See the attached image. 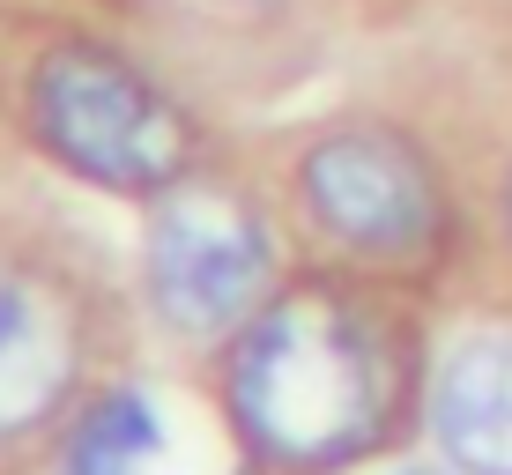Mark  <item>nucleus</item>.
<instances>
[{
    "instance_id": "f257e3e1",
    "label": "nucleus",
    "mask_w": 512,
    "mask_h": 475,
    "mask_svg": "<svg viewBox=\"0 0 512 475\" xmlns=\"http://www.w3.org/2000/svg\"><path fill=\"white\" fill-rule=\"evenodd\" d=\"M394 372L372 320L334 290L268 297L231 349V416L282 468H342L386 431Z\"/></svg>"
},
{
    "instance_id": "f03ea898",
    "label": "nucleus",
    "mask_w": 512,
    "mask_h": 475,
    "mask_svg": "<svg viewBox=\"0 0 512 475\" xmlns=\"http://www.w3.org/2000/svg\"><path fill=\"white\" fill-rule=\"evenodd\" d=\"M30 119H38V142L104 193H171L193 164L186 112L104 45L45 52Z\"/></svg>"
},
{
    "instance_id": "7ed1b4c3",
    "label": "nucleus",
    "mask_w": 512,
    "mask_h": 475,
    "mask_svg": "<svg viewBox=\"0 0 512 475\" xmlns=\"http://www.w3.org/2000/svg\"><path fill=\"white\" fill-rule=\"evenodd\" d=\"M149 297L164 312V327L179 334H238L268 305L275 283V245L268 223L253 216V201H238L231 186H171L156 193L149 216Z\"/></svg>"
},
{
    "instance_id": "20e7f679",
    "label": "nucleus",
    "mask_w": 512,
    "mask_h": 475,
    "mask_svg": "<svg viewBox=\"0 0 512 475\" xmlns=\"http://www.w3.org/2000/svg\"><path fill=\"white\" fill-rule=\"evenodd\" d=\"M312 223L364 260H416L438 238V179L431 164L386 127H342L297 164Z\"/></svg>"
},
{
    "instance_id": "39448f33",
    "label": "nucleus",
    "mask_w": 512,
    "mask_h": 475,
    "mask_svg": "<svg viewBox=\"0 0 512 475\" xmlns=\"http://www.w3.org/2000/svg\"><path fill=\"white\" fill-rule=\"evenodd\" d=\"M75 386V320L38 275L0 268V446L30 438Z\"/></svg>"
},
{
    "instance_id": "423d86ee",
    "label": "nucleus",
    "mask_w": 512,
    "mask_h": 475,
    "mask_svg": "<svg viewBox=\"0 0 512 475\" xmlns=\"http://www.w3.org/2000/svg\"><path fill=\"white\" fill-rule=\"evenodd\" d=\"M431 431L461 475H512V334H475L446 357Z\"/></svg>"
},
{
    "instance_id": "0eeeda50",
    "label": "nucleus",
    "mask_w": 512,
    "mask_h": 475,
    "mask_svg": "<svg viewBox=\"0 0 512 475\" xmlns=\"http://www.w3.org/2000/svg\"><path fill=\"white\" fill-rule=\"evenodd\" d=\"M164 446L156 409L141 394H104L75 431H67V475H141V461Z\"/></svg>"
},
{
    "instance_id": "6e6552de",
    "label": "nucleus",
    "mask_w": 512,
    "mask_h": 475,
    "mask_svg": "<svg viewBox=\"0 0 512 475\" xmlns=\"http://www.w3.org/2000/svg\"><path fill=\"white\" fill-rule=\"evenodd\" d=\"M505 216H512V186H505Z\"/></svg>"
}]
</instances>
